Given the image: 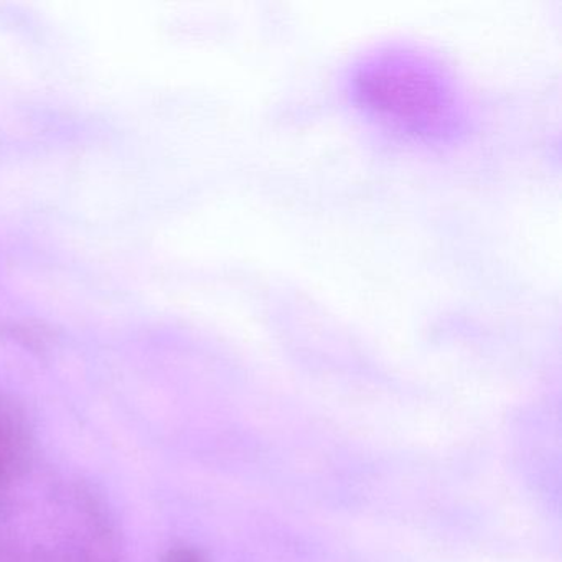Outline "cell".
<instances>
[{"label":"cell","instance_id":"cell-1","mask_svg":"<svg viewBox=\"0 0 562 562\" xmlns=\"http://www.w3.org/2000/svg\"><path fill=\"white\" fill-rule=\"evenodd\" d=\"M351 94L368 116L416 139H449L465 121L456 80L416 48L386 47L367 55L353 70Z\"/></svg>","mask_w":562,"mask_h":562},{"label":"cell","instance_id":"cell-2","mask_svg":"<svg viewBox=\"0 0 562 562\" xmlns=\"http://www.w3.org/2000/svg\"><path fill=\"white\" fill-rule=\"evenodd\" d=\"M166 562H205L199 552L192 551V549H176L170 552L169 558Z\"/></svg>","mask_w":562,"mask_h":562}]
</instances>
